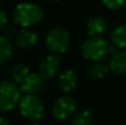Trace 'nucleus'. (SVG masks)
<instances>
[{
	"mask_svg": "<svg viewBox=\"0 0 126 125\" xmlns=\"http://www.w3.org/2000/svg\"><path fill=\"white\" fill-rule=\"evenodd\" d=\"M43 11L38 4L30 2H22L16 7L13 19L19 26L28 28V27L37 26L43 19Z\"/></svg>",
	"mask_w": 126,
	"mask_h": 125,
	"instance_id": "nucleus-1",
	"label": "nucleus"
},
{
	"mask_svg": "<svg viewBox=\"0 0 126 125\" xmlns=\"http://www.w3.org/2000/svg\"><path fill=\"white\" fill-rule=\"evenodd\" d=\"M19 111L21 115L30 121H38L43 117L46 109L41 100L34 94H26L19 99Z\"/></svg>",
	"mask_w": 126,
	"mask_h": 125,
	"instance_id": "nucleus-2",
	"label": "nucleus"
},
{
	"mask_svg": "<svg viewBox=\"0 0 126 125\" xmlns=\"http://www.w3.org/2000/svg\"><path fill=\"white\" fill-rule=\"evenodd\" d=\"M70 46V34L64 28L54 27L46 37V47L52 54H62Z\"/></svg>",
	"mask_w": 126,
	"mask_h": 125,
	"instance_id": "nucleus-3",
	"label": "nucleus"
},
{
	"mask_svg": "<svg viewBox=\"0 0 126 125\" xmlns=\"http://www.w3.org/2000/svg\"><path fill=\"white\" fill-rule=\"evenodd\" d=\"M109 44L100 37H90L81 47L82 57L90 61H98L106 55Z\"/></svg>",
	"mask_w": 126,
	"mask_h": 125,
	"instance_id": "nucleus-4",
	"label": "nucleus"
},
{
	"mask_svg": "<svg viewBox=\"0 0 126 125\" xmlns=\"http://www.w3.org/2000/svg\"><path fill=\"white\" fill-rule=\"evenodd\" d=\"M20 91L17 83L12 81L0 82V112H8L18 104Z\"/></svg>",
	"mask_w": 126,
	"mask_h": 125,
	"instance_id": "nucleus-5",
	"label": "nucleus"
},
{
	"mask_svg": "<svg viewBox=\"0 0 126 125\" xmlns=\"http://www.w3.org/2000/svg\"><path fill=\"white\" fill-rule=\"evenodd\" d=\"M76 103L74 99L71 96H60L59 99L55 100V102L52 105V110H51V114L58 121H64V120L69 119L73 113L75 112Z\"/></svg>",
	"mask_w": 126,
	"mask_h": 125,
	"instance_id": "nucleus-6",
	"label": "nucleus"
},
{
	"mask_svg": "<svg viewBox=\"0 0 126 125\" xmlns=\"http://www.w3.org/2000/svg\"><path fill=\"white\" fill-rule=\"evenodd\" d=\"M60 69V59L58 55L52 54L46 57L39 65V74L44 81L51 80L55 77Z\"/></svg>",
	"mask_w": 126,
	"mask_h": 125,
	"instance_id": "nucleus-7",
	"label": "nucleus"
},
{
	"mask_svg": "<svg viewBox=\"0 0 126 125\" xmlns=\"http://www.w3.org/2000/svg\"><path fill=\"white\" fill-rule=\"evenodd\" d=\"M21 90L27 94H37L44 88V80L39 73H29L28 77L21 82Z\"/></svg>",
	"mask_w": 126,
	"mask_h": 125,
	"instance_id": "nucleus-8",
	"label": "nucleus"
},
{
	"mask_svg": "<svg viewBox=\"0 0 126 125\" xmlns=\"http://www.w3.org/2000/svg\"><path fill=\"white\" fill-rule=\"evenodd\" d=\"M16 46L20 49H30L38 42V34L32 30L22 29L15 38Z\"/></svg>",
	"mask_w": 126,
	"mask_h": 125,
	"instance_id": "nucleus-9",
	"label": "nucleus"
},
{
	"mask_svg": "<svg viewBox=\"0 0 126 125\" xmlns=\"http://www.w3.org/2000/svg\"><path fill=\"white\" fill-rule=\"evenodd\" d=\"M107 30V22L100 16L90 18L86 24V33L89 37H100Z\"/></svg>",
	"mask_w": 126,
	"mask_h": 125,
	"instance_id": "nucleus-10",
	"label": "nucleus"
},
{
	"mask_svg": "<svg viewBox=\"0 0 126 125\" xmlns=\"http://www.w3.org/2000/svg\"><path fill=\"white\" fill-rule=\"evenodd\" d=\"M59 84L64 93L73 92L78 85V75L73 70L64 71L59 78Z\"/></svg>",
	"mask_w": 126,
	"mask_h": 125,
	"instance_id": "nucleus-11",
	"label": "nucleus"
},
{
	"mask_svg": "<svg viewBox=\"0 0 126 125\" xmlns=\"http://www.w3.org/2000/svg\"><path fill=\"white\" fill-rule=\"evenodd\" d=\"M110 68L115 74H126V51L115 52L112 55Z\"/></svg>",
	"mask_w": 126,
	"mask_h": 125,
	"instance_id": "nucleus-12",
	"label": "nucleus"
},
{
	"mask_svg": "<svg viewBox=\"0 0 126 125\" xmlns=\"http://www.w3.org/2000/svg\"><path fill=\"white\" fill-rule=\"evenodd\" d=\"M13 52L12 43L6 35H0V64L7 62Z\"/></svg>",
	"mask_w": 126,
	"mask_h": 125,
	"instance_id": "nucleus-13",
	"label": "nucleus"
},
{
	"mask_svg": "<svg viewBox=\"0 0 126 125\" xmlns=\"http://www.w3.org/2000/svg\"><path fill=\"white\" fill-rule=\"evenodd\" d=\"M112 43L117 48H126V26H118L112 31Z\"/></svg>",
	"mask_w": 126,
	"mask_h": 125,
	"instance_id": "nucleus-14",
	"label": "nucleus"
},
{
	"mask_svg": "<svg viewBox=\"0 0 126 125\" xmlns=\"http://www.w3.org/2000/svg\"><path fill=\"white\" fill-rule=\"evenodd\" d=\"M110 71V68L104 63H101V62H96V63L92 64L89 69V74L92 79L94 80H101L104 79Z\"/></svg>",
	"mask_w": 126,
	"mask_h": 125,
	"instance_id": "nucleus-15",
	"label": "nucleus"
},
{
	"mask_svg": "<svg viewBox=\"0 0 126 125\" xmlns=\"http://www.w3.org/2000/svg\"><path fill=\"white\" fill-rule=\"evenodd\" d=\"M29 73H30V70H29L28 65H26L23 63L16 64L12 68V71H11V75H12L15 83H21L28 77Z\"/></svg>",
	"mask_w": 126,
	"mask_h": 125,
	"instance_id": "nucleus-16",
	"label": "nucleus"
},
{
	"mask_svg": "<svg viewBox=\"0 0 126 125\" xmlns=\"http://www.w3.org/2000/svg\"><path fill=\"white\" fill-rule=\"evenodd\" d=\"M92 114L90 111L83 110L78 112L72 119V125H91Z\"/></svg>",
	"mask_w": 126,
	"mask_h": 125,
	"instance_id": "nucleus-17",
	"label": "nucleus"
},
{
	"mask_svg": "<svg viewBox=\"0 0 126 125\" xmlns=\"http://www.w3.org/2000/svg\"><path fill=\"white\" fill-rule=\"evenodd\" d=\"M106 8L111 10H120L126 4V0H101Z\"/></svg>",
	"mask_w": 126,
	"mask_h": 125,
	"instance_id": "nucleus-18",
	"label": "nucleus"
},
{
	"mask_svg": "<svg viewBox=\"0 0 126 125\" xmlns=\"http://www.w3.org/2000/svg\"><path fill=\"white\" fill-rule=\"evenodd\" d=\"M7 21H8V18H7V15L3 12L2 10H0V31L6 27Z\"/></svg>",
	"mask_w": 126,
	"mask_h": 125,
	"instance_id": "nucleus-19",
	"label": "nucleus"
},
{
	"mask_svg": "<svg viewBox=\"0 0 126 125\" xmlns=\"http://www.w3.org/2000/svg\"><path fill=\"white\" fill-rule=\"evenodd\" d=\"M13 33H15V30H13V28H10L9 30L6 31V37H7V38L13 37Z\"/></svg>",
	"mask_w": 126,
	"mask_h": 125,
	"instance_id": "nucleus-20",
	"label": "nucleus"
},
{
	"mask_svg": "<svg viewBox=\"0 0 126 125\" xmlns=\"http://www.w3.org/2000/svg\"><path fill=\"white\" fill-rule=\"evenodd\" d=\"M0 125H10L8 121H7L6 119H3V117H0Z\"/></svg>",
	"mask_w": 126,
	"mask_h": 125,
	"instance_id": "nucleus-21",
	"label": "nucleus"
},
{
	"mask_svg": "<svg viewBox=\"0 0 126 125\" xmlns=\"http://www.w3.org/2000/svg\"><path fill=\"white\" fill-rule=\"evenodd\" d=\"M28 125H41V124H39V123H31V124H28Z\"/></svg>",
	"mask_w": 126,
	"mask_h": 125,
	"instance_id": "nucleus-22",
	"label": "nucleus"
},
{
	"mask_svg": "<svg viewBox=\"0 0 126 125\" xmlns=\"http://www.w3.org/2000/svg\"><path fill=\"white\" fill-rule=\"evenodd\" d=\"M53 1H60V0H53Z\"/></svg>",
	"mask_w": 126,
	"mask_h": 125,
	"instance_id": "nucleus-23",
	"label": "nucleus"
},
{
	"mask_svg": "<svg viewBox=\"0 0 126 125\" xmlns=\"http://www.w3.org/2000/svg\"><path fill=\"white\" fill-rule=\"evenodd\" d=\"M0 3H1V0H0Z\"/></svg>",
	"mask_w": 126,
	"mask_h": 125,
	"instance_id": "nucleus-24",
	"label": "nucleus"
}]
</instances>
